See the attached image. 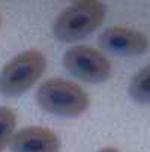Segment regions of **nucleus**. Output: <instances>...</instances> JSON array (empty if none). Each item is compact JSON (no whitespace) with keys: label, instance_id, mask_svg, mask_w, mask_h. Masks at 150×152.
Masks as SVG:
<instances>
[{"label":"nucleus","instance_id":"7","mask_svg":"<svg viewBox=\"0 0 150 152\" xmlns=\"http://www.w3.org/2000/svg\"><path fill=\"white\" fill-rule=\"evenodd\" d=\"M129 95L135 102L150 104V65L134 75L129 84Z\"/></svg>","mask_w":150,"mask_h":152},{"label":"nucleus","instance_id":"2","mask_svg":"<svg viewBox=\"0 0 150 152\" xmlns=\"http://www.w3.org/2000/svg\"><path fill=\"white\" fill-rule=\"evenodd\" d=\"M107 8L101 2H75L53 21V33L62 42H74L95 32L105 20Z\"/></svg>","mask_w":150,"mask_h":152},{"label":"nucleus","instance_id":"4","mask_svg":"<svg viewBox=\"0 0 150 152\" xmlns=\"http://www.w3.org/2000/svg\"><path fill=\"white\" fill-rule=\"evenodd\" d=\"M63 66L74 77L87 83H102L111 75L110 60L102 51L90 45H75L66 50Z\"/></svg>","mask_w":150,"mask_h":152},{"label":"nucleus","instance_id":"8","mask_svg":"<svg viewBox=\"0 0 150 152\" xmlns=\"http://www.w3.org/2000/svg\"><path fill=\"white\" fill-rule=\"evenodd\" d=\"M17 126V115L9 107H0V152L9 145Z\"/></svg>","mask_w":150,"mask_h":152},{"label":"nucleus","instance_id":"1","mask_svg":"<svg viewBox=\"0 0 150 152\" xmlns=\"http://www.w3.org/2000/svg\"><path fill=\"white\" fill-rule=\"evenodd\" d=\"M36 102L42 110L51 115L77 118L89 108L90 98L77 83L62 77H53L38 88Z\"/></svg>","mask_w":150,"mask_h":152},{"label":"nucleus","instance_id":"5","mask_svg":"<svg viewBox=\"0 0 150 152\" xmlns=\"http://www.w3.org/2000/svg\"><path fill=\"white\" fill-rule=\"evenodd\" d=\"M99 45L102 50L117 56H138L147 51L149 39L140 30L125 26H111L101 33Z\"/></svg>","mask_w":150,"mask_h":152},{"label":"nucleus","instance_id":"9","mask_svg":"<svg viewBox=\"0 0 150 152\" xmlns=\"http://www.w3.org/2000/svg\"><path fill=\"white\" fill-rule=\"evenodd\" d=\"M99 152H119L116 148H104V149H101Z\"/></svg>","mask_w":150,"mask_h":152},{"label":"nucleus","instance_id":"10","mask_svg":"<svg viewBox=\"0 0 150 152\" xmlns=\"http://www.w3.org/2000/svg\"><path fill=\"white\" fill-rule=\"evenodd\" d=\"M0 23H2V20H0Z\"/></svg>","mask_w":150,"mask_h":152},{"label":"nucleus","instance_id":"6","mask_svg":"<svg viewBox=\"0 0 150 152\" xmlns=\"http://www.w3.org/2000/svg\"><path fill=\"white\" fill-rule=\"evenodd\" d=\"M12 152H59L57 134L45 126H26L14 133L9 142Z\"/></svg>","mask_w":150,"mask_h":152},{"label":"nucleus","instance_id":"3","mask_svg":"<svg viewBox=\"0 0 150 152\" xmlns=\"http://www.w3.org/2000/svg\"><path fill=\"white\" fill-rule=\"evenodd\" d=\"M47 68V59L39 50H27L11 59L0 71V95L15 98L27 92Z\"/></svg>","mask_w":150,"mask_h":152}]
</instances>
